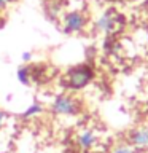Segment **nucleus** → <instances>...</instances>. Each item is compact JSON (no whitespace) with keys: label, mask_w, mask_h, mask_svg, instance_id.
Masks as SVG:
<instances>
[{"label":"nucleus","mask_w":148,"mask_h":153,"mask_svg":"<svg viewBox=\"0 0 148 153\" xmlns=\"http://www.w3.org/2000/svg\"><path fill=\"white\" fill-rule=\"evenodd\" d=\"M92 69L88 65H78L73 67L67 72V86L73 91H80L84 86L89 85V81L92 80Z\"/></svg>","instance_id":"1"},{"label":"nucleus","mask_w":148,"mask_h":153,"mask_svg":"<svg viewBox=\"0 0 148 153\" xmlns=\"http://www.w3.org/2000/svg\"><path fill=\"white\" fill-rule=\"evenodd\" d=\"M53 113L62 115V117H73V115L80 113V105L75 100V97H72L69 94H61L54 99V102L51 105Z\"/></svg>","instance_id":"2"},{"label":"nucleus","mask_w":148,"mask_h":153,"mask_svg":"<svg viewBox=\"0 0 148 153\" xmlns=\"http://www.w3.org/2000/svg\"><path fill=\"white\" fill-rule=\"evenodd\" d=\"M86 24H88V21H86L84 14L81 11H76V10H73V11H67L64 16H62V30H64L65 33H80V32H83Z\"/></svg>","instance_id":"3"},{"label":"nucleus","mask_w":148,"mask_h":153,"mask_svg":"<svg viewBox=\"0 0 148 153\" xmlns=\"http://www.w3.org/2000/svg\"><path fill=\"white\" fill-rule=\"evenodd\" d=\"M94 29L97 32H102V33L115 32V29H116V16H115L112 11H105L104 14H100V16L95 19Z\"/></svg>","instance_id":"4"},{"label":"nucleus","mask_w":148,"mask_h":153,"mask_svg":"<svg viewBox=\"0 0 148 153\" xmlns=\"http://www.w3.org/2000/svg\"><path fill=\"white\" fill-rule=\"evenodd\" d=\"M129 142H131V147L135 150H148V128L142 126L134 129L129 134Z\"/></svg>","instance_id":"5"},{"label":"nucleus","mask_w":148,"mask_h":153,"mask_svg":"<svg viewBox=\"0 0 148 153\" xmlns=\"http://www.w3.org/2000/svg\"><path fill=\"white\" fill-rule=\"evenodd\" d=\"M76 142H78V145L83 148V150H89V148H92L95 145V142H97V137H95V134L92 131H83L78 134V137H76Z\"/></svg>","instance_id":"6"},{"label":"nucleus","mask_w":148,"mask_h":153,"mask_svg":"<svg viewBox=\"0 0 148 153\" xmlns=\"http://www.w3.org/2000/svg\"><path fill=\"white\" fill-rule=\"evenodd\" d=\"M41 112H43V105H41V104H38V102H33L32 105H29V107L21 113V118L27 120V118L37 117V115H40Z\"/></svg>","instance_id":"7"},{"label":"nucleus","mask_w":148,"mask_h":153,"mask_svg":"<svg viewBox=\"0 0 148 153\" xmlns=\"http://www.w3.org/2000/svg\"><path fill=\"white\" fill-rule=\"evenodd\" d=\"M30 69L29 67H19L18 69V74H16V76H18V81L19 83H22V85H30Z\"/></svg>","instance_id":"8"},{"label":"nucleus","mask_w":148,"mask_h":153,"mask_svg":"<svg viewBox=\"0 0 148 153\" xmlns=\"http://www.w3.org/2000/svg\"><path fill=\"white\" fill-rule=\"evenodd\" d=\"M112 153H135L134 152V148L131 145H126V143H121V145H116L113 147Z\"/></svg>","instance_id":"9"},{"label":"nucleus","mask_w":148,"mask_h":153,"mask_svg":"<svg viewBox=\"0 0 148 153\" xmlns=\"http://www.w3.org/2000/svg\"><path fill=\"white\" fill-rule=\"evenodd\" d=\"M21 59L24 61V62H29L32 59V53H29V51H24L22 54H21Z\"/></svg>","instance_id":"10"},{"label":"nucleus","mask_w":148,"mask_h":153,"mask_svg":"<svg viewBox=\"0 0 148 153\" xmlns=\"http://www.w3.org/2000/svg\"><path fill=\"white\" fill-rule=\"evenodd\" d=\"M14 0H0V10H5L10 3H13Z\"/></svg>","instance_id":"11"},{"label":"nucleus","mask_w":148,"mask_h":153,"mask_svg":"<svg viewBox=\"0 0 148 153\" xmlns=\"http://www.w3.org/2000/svg\"><path fill=\"white\" fill-rule=\"evenodd\" d=\"M5 120H7V113H5L3 110H0V129H2L3 123H5Z\"/></svg>","instance_id":"12"}]
</instances>
